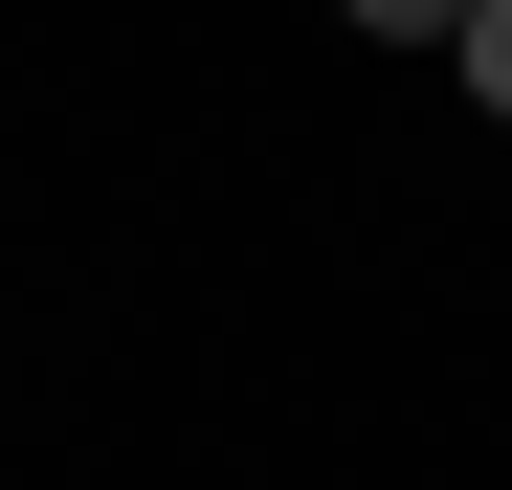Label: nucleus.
<instances>
[{
  "label": "nucleus",
  "mask_w": 512,
  "mask_h": 490,
  "mask_svg": "<svg viewBox=\"0 0 512 490\" xmlns=\"http://www.w3.org/2000/svg\"><path fill=\"white\" fill-rule=\"evenodd\" d=\"M468 90H490V112H512V0H468Z\"/></svg>",
  "instance_id": "f257e3e1"
},
{
  "label": "nucleus",
  "mask_w": 512,
  "mask_h": 490,
  "mask_svg": "<svg viewBox=\"0 0 512 490\" xmlns=\"http://www.w3.org/2000/svg\"><path fill=\"white\" fill-rule=\"evenodd\" d=\"M357 23H446V45H468V0H357Z\"/></svg>",
  "instance_id": "f03ea898"
}]
</instances>
